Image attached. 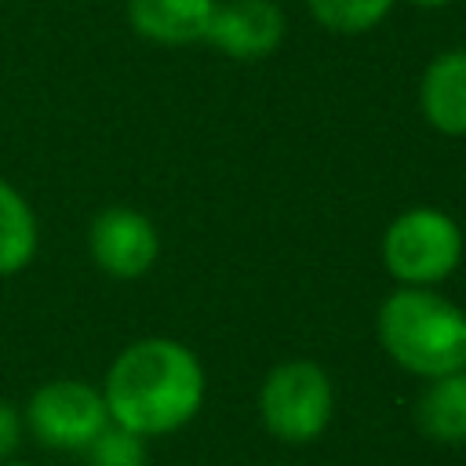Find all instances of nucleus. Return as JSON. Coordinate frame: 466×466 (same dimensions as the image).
<instances>
[{"label": "nucleus", "instance_id": "f257e3e1", "mask_svg": "<svg viewBox=\"0 0 466 466\" xmlns=\"http://www.w3.org/2000/svg\"><path fill=\"white\" fill-rule=\"evenodd\" d=\"M102 397L109 422L153 441L186 430L208 397V371L193 346L171 335L127 342L106 368Z\"/></svg>", "mask_w": 466, "mask_h": 466}, {"label": "nucleus", "instance_id": "f03ea898", "mask_svg": "<svg viewBox=\"0 0 466 466\" xmlns=\"http://www.w3.org/2000/svg\"><path fill=\"white\" fill-rule=\"evenodd\" d=\"M382 353L415 379L466 368V309L437 288H393L375 309Z\"/></svg>", "mask_w": 466, "mask_h": 466}, {"label": "nucleus", "instance_id": "7ed1b4c3", "mask_svg": "<svg viewBox=\"0 0 466 466\" xmlns=\"http://www.w3.org/2000/svg\"><path fill=\"white\" fill-rule=\"evenodd\" d=\"M462 255V226L437 204H411L397 211L379 237V262L400 288H441L455 277Z\"/></svg>", "mask_w": 466, "mask_h": 466}, {"label": "nucleus", "instance_id": "20e7f679", "mask_svg": "<svg viewBox=\"0 0 466 466\" xmlns=\"http://www.w3.org/2000/svg\"><path fill=\"white\" fill-rule=\"evenodd\" d=\"M262 430L284 444H309L328 433L335 419V382L324 364L291 357L273 364L258 386Z\"/></svg>", "mask_w": 466, "mask_h": 466}, {"label": "nucleus", "instance_id": "39448f33", "mask_svg": "<svg viewBox=\"0 0 466 466\" xmlns=\"http://www.w3.org/2000/svg\"><path fill=\"white\" fill-rule=\"evenodd\" d=\"M25 433L51 451H80L109 426L106 397L87 379H47L22 404Z\"/></svg>", "mask_w": 466, "mask_h": 466}, {"label": "nucleus", "instance_id": "423d86ee", "mask_svg": "<svg viewBox=\"0 0 466 466\" xmlns=\"http://www.w3.org/2000/svg\"><path fill=\"white\" fill-rule=\"evenodd\" d=\"M160 248L157 222L131 204H109L87 222V255L109 280L146 277L160 262Z\"/></svg>", "mask_w": 466, "mask_h": 466}, {"label": "nucleus", "instance_id": "0eeeda50", "mask_svg": "<svg viewBox=\"0 0 466 466\" xmlns=\"http://www.w3.org/2000/svg\"><path fill=\"white\" fill-rule=\"evenodd\" d=\"M288 36V15L277 0H218L204 44L229 62H262Z\"/></svg>", "mask_w": 466, "mask_h": 466}, {"label": "nucleus", "instance_id": "6e6552de", "mask_svg": "<svg viewBox=\"0 0 466 466\" xmlns=\"http://www.w3.org/2000/svg\"><path fill=\"white\" fill-rule=\"evenodd\" d=\"M419 113L430 131L466 138V47H444L422 66Z\"/></svg>", "mask_w": 466, "mask_h": 466}, {"label": "nucleus", "instance_id": "1a4fd4ad", "mask_svg": "<svg viewBox=\"0 0 466 466\" xmlns=\"http://www.w3.org/2000/svg\"><path fill=\"white\" fill-rule=\"evenodd\" d=\"M218 0H127L124 18L131 33L157 47L204 44Z\"/></svg>", "mask_w": 466, "mask_h": 466}, {"label": "nucleus", "instance_id": "9d476101", "mask_svg": "<svg viewBox=\"0 0 466 466\" xmlns=\"http://www.w3.org/2000/svg\"><path fill=\"white\" fill-rule=\"evenodd\" d=\"M411 415L419 433L433 444H466V368L422 379Z\"/></svg>", "mask_w": 466, "mask_h": 466}, {"label": "nucleus", "instance_id": "9b49d317", "mask_svg": "<svg viewBox=\"0 0 466 466\" xmlns=\"http://www.w3.org/2000/svg\"><path fill=\"white\" fill-rule=\"evenodd\" d=\"M40 251V218L29 197L0 175V280L33 266Z\"/></svg>", "mask_w": 466, "mask_h": 466}, {"label": "nucleus", "instance_id": "f8f14e48", "mask_svg": "<svg viewBox=\"0 0 466 466\" xmlns=\"http://www.w3.org/2000/svg\"><path fill=\"white\" fill-rule=\"evenodd\" d=\"M400 0H306L309 18L335 36H364L379 29Z\"/></svg>", "mask_w": 466, "mask_h": 466}, {"label": "nucleus", "instance_id": "ddd939ff", "mask_svg": "<svg viewBox=\"0 0 466 466\" xmlns=\"http://www.w3.org/2000/svg\"><path fill=\"white\" fill-rule=\"evenodd\" d=\"M87 466H149V441L109 422L87 448H84Z\"/></svg>", "mask_w": 466, "mask_h": 466}, {"label": "nucleus", "instance_id": "4468645a", "mask_svg": "<svg viewBox=\"0 0 466 466\" xmlns=\"http://www.w3.org/2000/svg\"><path fill=\"white\" fill-rule=\"evenodd\" d=\"M22 437H25V422H22V408L0 397V462H7V459H15V451H18V444H22Z\"/></svg>", "mask_w": 466, "mask_h": 466}, {"label": "nucleus", "instance_id": "2eb2a0df", "mask_svg": "<svg viewBox=\"0 0 466 466\" xmlns=\"http://www.w3.org/2000/svg\"><path fill=\"white\" fill-rule=\"evenodd\" d=\"M404 4H411V7H422V11H444V7H451L455 0H404Z\"/></svg>", "mask_w": 466, "mask_h": 466}, {"label": "nucleus", "instance_id": "dca6fc26", "mask_svg": "<svg viewBox=\"0 0 466 466\" xmlns=\"http://www.w3.org/2000/svg\"><path fill=\"white\" fill-rule=\"evenodd\" d=\"M0 466H36V462H25V459H7V462H0Z\"/></svg>", "mask_w": 466, "mask_h": 466}]
</instances>
